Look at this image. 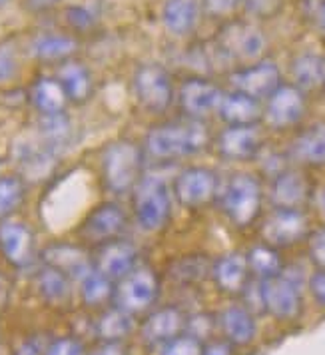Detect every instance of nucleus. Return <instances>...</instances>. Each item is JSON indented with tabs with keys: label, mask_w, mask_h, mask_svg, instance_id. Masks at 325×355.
Here are the masks:
<instances>
[{
	"label": "nucleus",
	"mask_w": 325,
	"mask_h": 355,
	"mask_svg": "<svg viewBox=\"0 0 325 355\" xmlns=\"http://www.w3.org/2000/svg\"><path fill=\"white\" fill-rule=\"evenodd\" d=\"M202 15L200 0H166L162 6V22L174 36H186L194 31Z\"/></svg>",
	"instance_id": "23"
},
{
	"label": "nucleus",
	"mask_w": 325,
	"mask_h": 355,
	"mask_svg": "<svg viewBox=\"0 0 325 355\" xmlns=\"http://www.w3.org/2000/svg\"><path fill=\"white\" fill-rule=\"evenodd\" d=\"M2 2H4V0H0V4H2Z\"/></svg>",
	"instance_id": "53"
},
{
	"label": "nucleus",
	"mask_w": 325,
	"mask_h": 355,
	"mask_svg": "<svg viewBox=\"0 0 325 355\" xmlns=\"http://www.w3.org/2000/svg\"><path fill=\"white\" fill-rule=\"evenodd\" d=\"M56 80L64 88L68 102L82 104L92 96V74L82 62L66 60L64 64L58 68Z\"/></svg>",
	"instance_id": "25"
},
{
	"label": "nucleus",
	"mask_w": 325,
	"mask_h": 355,
	"mask_svg": "<svg viewBox=\"0 0 325 355\" xmlns=\"http://www.w3.org/2000/svg\"><path fill=\"white\" fill-rule=\"evenodd\" d=\"M244 2L252 12H258V15L272 12L276 6V0H244Z\"/></svg>",
	"instance_id": "46"
},
{
	"label": "nucleus",
	"mask_w": 325,
	"mask_h": 355,
	"mask_svg": "<svg viewBox=\"0 0 325 355\" xmlns=\"http://www.w3.org/2000/svg\"><path fill=\"white\" fill-rule=\"evenodd\" d=\"M293 158L308 166H325V122L304 130L292 144Z\"/></svg>",
	"instance_id": "26"
},
{
	"label": "nucleus",
	"mask_w": 325,
	"mask_h": 355,
	"mask_svg": "<svg viewBox=\"0 0 325 355\" xmlns=\"http://www.w3.org/2000/svg\"><path fill=\"white\" fill-rule=\"evenodd\" d=\"M18 62L15 50L8 44H0V82L12 80L17 76Z\"/></svg>",
	"instance_id": "40"
},
{
	"label": "nucleus",
	"mask_w": 325,
	"mask_h": 355,
	"mask_svg": "<svg viewBox=\"0 0 325 355\" xmlns=\"http://www.w3.org/2000/svg\"><path fill=\"white\" fill-rule=\"evenodd\" d=\"M218 188H220V178L211 168L192 166L182 170L176 176L172 194L176 196V200L184 208L195 210L208 206L218 196Z\"/></svg>",
	"instance_id": "9"
},
{
	"label": "nucleus",
	"mask_w": 325,
	"mask_h": 355,
	"mask_svg": "<svg viewBox=\"0 0 325 355\" xmlns=\"http://www.w3.org/2000/svg\"><path fill=\"white\" fill-rule=\"evenodd\" d=\"M100 168L112 194H128L144 176V148L132 140H116L104 148Z\"/></svg>",
	"instance_id": "2"
},
{
	"label": "nucleus",
	"mask_w": 325,
	"mask_h": 355,
	"mask_svg": "<svg viewBox=\"0 0 325 355\" xmlns=\"http://www.w3.org/2000/svg\"><path fill=\"white\" fill-rule=\"evenodd\" d=\"M306 94L295 84H281L276 92L265 98L263 120L267 126L286 130L295 126L306 114Z\"/></svg>",
	"instance_id": "12"
},
{
	"label": "nucleus",
	"mask_w": 325,
	"mask_h": 355,
	"mask_svg": "<svg viewBox=\"0 0 325 355\" xmlns=\"http://www.w3.org/2000/svg\"><path fill=\"white\" fill-rule=\"evenodd\" d=\"M322 208H324L325 211V190H324V194H322Z\"/></svg>",
	"instance_id": "51"
},
{
	"label": "nucleus",
	"mask_w": 325,
	"mask_h": 355,
	"mask_svg": "<svg viewBox=\"0 0 325 355\" xmlns=\"http://www.w3.org/2000/svg\"><path fill=\"white\" fill-rule=\"evenodd\" d=\"M44 259H46V266H52L68 275L70 279H78V282L94 268L92 259L76 245H52L46 250Z\"/></svg>",
	"instance_id": "24"
},
{
	"label": "nucleus",
	"mask_w": 325,
	"mask_h": 355,
	"mask_svg": "<svg viewBox=\"0 0 325 355\" xmlns=\"http://www.w3.org/2000/svg\"><path fill=\"white\" fill-rule=\"evenodd\" d=\"M293 80L299 90H311L324 84V58L315 54H301L292 64Z\"/></svg>",
	"instance_id": "33"
},
{
	"label": "nucleus",
	"mask_w": 325,
	"mask_h": 355,
	"mask_svg": "<svg viewBox=\"0 0 325 355\" xmlns=\"http://www.w3.org/2000/svg\"><path fill=\"white\" fill-rule=\"evenodd\" d=\"M309 291H311L313 300L322 307H325V270H317L315 274H311Z\"/></svg>",
	"instance_id": "44"
},
{
	"label": "nucleus",
	"mask_w": 325,
	"mask_h": 355,
	"mask_svg": "<svg viewBox=\"0 0 325 355\" xmlns=\"http://www.w3.org/2000/svg\"><path fill=\"white\" fill-rule=\"evenodd\" d=\"M222 96V88L206 78H188L182 82L178 90L179 108L188 118L195 120H202L204 116L216 112Z\"/></svg>",
	"instance_id": "14"
},
{
	"label": "nucleus",
	"mask_w": 325,
	"mask_h": 355,
	"mask_svg": "<svg viewBox=\"0 0 325 355\" xmlns=\"http://www.w3.org/2000/svg\"><path fill=\"white\" fill-rule=\"evenodd\" d=\"M218 325L222 327V334L228 343L231 345H247L256 338V320L254 313L244 306H229L226 307L220 318Z\"/></svg>",
	"instance_id": "22"
},
{
	"label": "nucleus",
	"mask_w": 325,
	"mask_h": 355,
	"mask_svg": "<svg viewBox=\"0 0 325 355\" xmlns=\"http://www.w3.org/2000/svg\"><path fill=\"white\" fill-rule=\"evenodd\" d=\"M229 82L236 92L256 100H265L281 86V72L274 60H258L231 72Z\"/></svg>",
	"instance_id": "13"
},
{
	"label": "nucleus",
	"mask_w": 325,
	"mask_h": 355,
	"mask_svg": "<svg viewBox=\"0 0 325 355\" xmlns=\"http://www.w3.org/2000/svg\"><path fill=\"white\" fill-rule=\"evenodd\" d=\"M40 136H42L44 148L52 154L66 148L70 144V138H72V124H70L68 116L64 112L42 114Z\"/></svg>",
	"instance_id": "30"
},
{
	"label": "nucleus",
	"mask_w": 325,
	"mask_h": 355,
	"mask_svg": "<svg viewBox=\"0 0 325 355\" xmlns=\"http://www.w3.org/2000/svg\"><path fill=\"white\" fill-rule=\"evenodd\" d=\"M24 200V184L15 176L0 178V220H6Z\"/></svg>",
	"instance_id": "36"
},
{
	"label": "nucleus",
	"mask_w": 325,
	"mask_h": 355,
	"mask_svg": "<svg viewBox=\"0 0 325 355\" xmlns=\"http://www.w3.org/2000/svg\"><path fill=\"white\" fill-rule=\"evenodd\" d=\"M0 252L15 268H26L34 259V234L17 220L0 222Z\"/></svg>",
	"instance_id": "16"
},
{
	"label": "nucleus",
	"mask_w": 325,
	"mask_h": 355,
	"mask_svg": "<svg viewBox=\"0 0 325 355\" xmlns=\"http://www.w3.org/2000/svg\"><path fill=\"white\" fill-rule=\"evenodd\" d=\"M216 112L220 114V118L228 126H254L263 118L260 100L245 96L236 90H231L228 94L224 92Z\"/></svg>",
	"instance_id": "21"
},
{
	"label": "nucleus",
	"mask_w": 325,
	"mask_h": 355,
	"mask_svg": "<svg viewBox=\"0 0 325 355\" xmlns=\"http://www.w3.org/2000/svg\"><path fill=\"white\" fill-rule=\"evenodd\" d=\"M80 295L82 302H84L86 306H104L106 302H112V295H114V282L92 268V270L80 279Z\"/></svg>",
	"instance_id": "32"
},
{
	"label": "nucleus",
	"mask_w": 325,
	"mask_h": 355,
	"mask_svg": "<svg viewBox=\"0 0 325 355\" xmlns=\"http://www.w3.org/2000/svg\"><path fill=\"white\" fill-rule=\"evenodd\" d=\"M245 259H247L249 274L256 275L258 279L274 277V275L281 274V270H283V263H281L277 248H274V245H270V243L265 242L254 245L245 254Z\"/></svg>",
	"instance_id": "31"
},
{
	"label": "nucleus",
	"mask_w": 325,
	"mask_h": 355,
	"mask_svg": "<svg viewBox=\"0 0 325 355\" xmlns=\"http://www.w3.org/2000/svg\"><path fill=\"white\" fill-rule=\"evenodd\" d=\"M324 84H325V58H324Z\"/></svg>",
	"instance_id": "52"
},
{
	"label": "nucleus",
	"mask_w": 325,
	"mask_h": 355,
	"mask_svg": "<svg viewBox=\"0 0 325 355\" xmlns=\"http://www.w3.org/2000/svg\"><path fill=\"white\" fill-rule=\"evenodd\" d=\"M216 327H218V318H213L211 313H194V315L186 318L184 334H188V336H192V338L204 343V341L211 339Z\"/></svg>",
	"instance_id": "37"
},
{
	"label": "nucleus",
	"mask_w": 325,
	"mask_h": 355,
	"mask_svg": "<svg viewBox=\"0 0 325 355\" xmlns=\"http://www.w3.org/2000/svg\"><path fill=\"white\" fill-rule=\"evenodd\" d=\"M210 142V130L195 118L166 122L148 130L144 154L156 162H174L194 156Z\"/></svg>",
	"instance_id": "1"
},
{
	"label": "nucleus",
	"mask_w": 325,
	"mask_h": 355,
	"mask_svg": "<svg viewBox=\"0 0 325 355\" xmlns=\"http://www.w3.org/2000/svg\"><path fill=\"white\" fill-rule=\"evenodd\" d=\"M211 263L204 256H184L172 263V277L179 284H194L202 282L206 275H210Z\"/></svg>",
	"instance_id": "35"
},
{
	"label": "nucleus",
	"mask_w": 325,
	"mask_h": 355,
	"mask_svg": "<svg viewBox=\"0 0 325 355\" xmlns=\"http://www.w3.org/2000/svg\"><path fill=\"white\" fill-rule=\"evenodd\" d=\"M263 309L277 320L292 322L301 313V284L281 270V274L260 279Z\"/></svg>",
	"instance_id": "7"
},
{
	"label": "nucleus",
	"mask_w": 325,
	"mask_h": 355,
	"mask_svg": "<svg viewBox=\"0 0 325 355\" xmlns=\"http://www.w3.org/2000/svg\"><path fill=\"white\" fill-rule=\"evenodd\" d=\"M132 208L136 222L142 230H162L172 216V192L168 182L152 174L140 178V182L132 190Z\"/></svg>",
	"instance_id": "3"
},
{
	"label": "nucleus",
	"mask_w": 325,
	"mask_h": 355,
	"mask_svg": "<svg viewBox=\"0 0 325 355\" xmlns=\"http://www.w3.org/2000/svg\"><path fill=\"white\" fill-rule=\"evenodd\" d=\"M126 211L116 202H102L90 211L80 224L78 236L82 242L102 245L118 240L126 227Z\"/></svg>",
	"instance_id": "11"
},
{
	"label": "nucleus",
	"mask_w": 325,
	"mask_h": 355,
	"mask_svg": "<svg viewBox=\"0 0 325 355\" xmlns=\"http://www.w3.org/2000/svg\"><path fill=\"white\" fill-rule=\"evenodd\" d=\"M78 49V42L72 36L64 34H40L33 42V52L36 58L46 62L68 60Z\"/></svg>",
	"instance_id": "29"
},
{
	"label": "nucleus",
	"mask_w": 325,
	"mask_h": 355,
	"mask_svg": "<svg viewBox=\"0 0 325 355\" xmlns=\"http://www.w3.org/2000/svg\"><path fill=\"white\" fill-rule=\"evenodd\" d=\"M17 355H40V345L34 339H28L18 347Z\"/></svg>",
	"instance_id": "49"
},
{
	"label": "nucleus",
	"mask_w": 325,
	"mask_h": 355,
	"mask_svg": "<svg viewBox=\"0 0 325 355\" xmlns=\"http://www.w3.org/2000/svg\"><path fill=\"white\" fill-rule=\"evenodd\" d=\"M60 0H24L26 8L30 12H46L50 8H54Z\"/></svg>",
	"instance_id": "48"
},
{
	"label": "nucleus",
	"mask_w": 325,
	"mask_h": 355,
	"mask_svg": "<svg viewBox=\"0 0 325 355\" xmlns=\"http://www.w3.org/2000/svg\"><path fill=\"white\" fill-rule=\"evenodd\" d=\"M311 198V184L299 170H281L274 176L270 188V200L276 208L304 210Z\"/></svg>",
	"instance_id": "17"
},
{
	"label": "nucleus",
	"mask_w": 325,
	"mask_h": 355,
	"mask_svg": "<svg viewBox=\"0 0 325 355\" xmlns=\"http://www.w3.org/2000/svg\"><path fill=\"white\" fill-rule=\"evenodd\" d=\"M92 266L100 274L110 277L112 282H118L120 277H124L138 266V250L134 243L122 238L102 243L98 245L96 258L92 261Z\"/></svg>",
	"instance_id": "15"
},
{
	"label": "nucleus",
	"mask_w": 325,
	"mask_h": 355,
	"mask_svg": "<svg viewBox=\"0 0 325 355\" xmlns=\"http://www.w3.org/2000/svg\"><path fill=\"white\" fill-rule=\"evenodd\" d=\"M202 349H204L202 341H197L188 334H182L178 338L164 343L160 355H202Z\"/></svg>",
	"instance_id": "38"
},
{
	"label": "nucleus",
	"mask_w": 325,
	"mask_h": 355,
	"mask_svg": "<svg viewBox=\"0 0 325 355\" xmlns=\"http://www.w3.org/2000/svg\"><path fill=\"white\" fill-rule=\"evenodd\" d=\"M263 190L261 182L252 174H234L222 192V211L238 227L252 226L261 214Z\"/></svg>",
	"instance_id": "4"
},
{
	"label": "nucleus",
	"mask_w": 325,
	"mask_h": 355,
	"mask_svg": "<svg viewBox=\"0 0 325 355\" xmlns=\"http://www.w3.org/2000/svg\"><path fill=\"white\" fill-rule=\"evenodd\" d=\"M44 355H86V352H84L78 339L60 338L50 343V347Z\"/></svg>",
	"instance_id": "42"
},
{
	"label": "nucleus",
	"mask_w": 325,
	"mask_h": 355,
	"mask_svg": "<svg viewBox=\"0 0 325 355\" xmlns=\"http://www.w3.org/2000/svg\"><path fill=\"white\" fill-rule=\"evenodd\" d=\"M309 236V218L304 210H290V208H276L263 224H261V238L263 242L274 248H290Z\"/></svg>",
	"instance_id": "10"
},
{
	"label": "nucleus",
	"mask_w": 325,
	"mask_h": 355,
	"mask_svg": "<svg viewBox=\"0 0 325 355\" xmlns=\"http://www.w3.org/2000/svg\"><path fill=\"white\" fill-rule=\"evenodd\" d=\"M265 36L252 22L234 20L228 22L218 36V49L231 60L240 62H258L265 50Z\"/></svg>",
	"instance_id": "8"
},
{
	"label": "nucleus",
	"mask_w": 325,
	"mask_h": 355,
	"mask_svg": "<svg viewBox=\"0 0 325 355\" xmlns=\"http://www.w3.org/2000/svg\"><path fill=\"white\" fill-rule=\"evenodd\" d=\"M317 24H319V28L325 33V0H322V4L317 8Z\"/></svg>",
	"instance_id": "50"
},
{
	"label": "nucleus",
	"mask_w": 325,
	"mask_h": 355,
	"mask_svg": "<svg viewBox=\"0 0 325 355\" xmlns=\"http://www.w3.org/2000/svg\"><path fill=\"white\" fill-rule=\"evenodd\" d=\"M33 102L40 114H58L64 112L68 98L60 82L50 76H42L34 82Z\"/></svg>",
	"instance_id": "27"
},
{
	"label": "nucleus",
	"mask_w": 325,
	"mask_h": 355,
	"mask_svg": "<svg viewBox=\"0 0 325 355\" xmlns=\"http://www.w3.org/2000/svg\"><path fill=\"white\" fill-rule=\"evenodd\" d=\"M202 2V10H206V15L211 18H229L240 6L242 0H200Z\"/></svg>",
	"instance_id": "39"
},
{
	"label": "nucleus",
	"mask_w": 325,
	"mask_h": 355,
	"mask_svg": "<svg viewBox=\"0 0 325 355\" xmlns=\"http://www.w3.org/2000/svg\"><path fill=\"white\" fill-rule=\"evenodd\" d=\"M38 290L40 295L50 304H62L70 295V277L60 270L46 266L38 274Z\"/></svg>",
	"instance_id": "34"
},
{
	"label": "nucleus",
	"mask_w": 325,
	"mask_h": 355,
	"mask_svg": "<svg viewBox=\"0 0 325 355\" xmlns=\"http://www.w3.org/2000/svg\"><path fill=\"white\" fill-rule=\"evenodd\" d=\"M186 329V315L176 306H166L152 311L142 323V339L144 343L158 347L168 343L170 339L178 338Z\"/></svg>",
	"instance_id": "18"
},
{
	"label": "nucleus",
	"mask_w": 325,
	"mask_h": 355,
	"mask_svg": "<svg viewBox=\"0 0 325 355\" xmlns=\"http://www.w3.org/2000/svg\"><path fill=\"white\" fill-rule=\"evenodd\" d=\"M158 293H160V282L156 272L148 266H136L132 272L114 282L112 302L118 309L130 315H138L156 304Z\"/></svg>",
	"instance_id": "5"
},
{
	"label": "nucleus",
	"mask_w": 325,
	"mask_h": 355,
	"mask_svg": "<svg viewBox=\"0 0 325 355\" xmlns=\"http://www.w3.org/2000/svg\"><path fill=\"white\" fill-rule=\"evenodd\" d=\"M132 318L134 315L114 306L98 318L96 336L104 343H122L134 329V320Z\"/></svg>",
	"instance_id": "28"
},
{
	"label": "nucleus",
	"mask_w": 325,
	"mask_h": 355,
	"mask_svg": "<svg viewBox=\"0 0 325 355\" xmlns=\"http://www.w3.org/2000/svg\"><path fill=\"white\" fill-rule=\"evenodd\" d=\"M202 355H234V345L228 341H211L204 345Z\"/></svg>",
	"instance_id": "45"
},
{
	"label": "nucleus",
	"mask_w": 325,
	"mask_h": 355,
	"mask_svg": "<svg viewBox=\"0 0 325 355\" xmlns=\"http://www.w3.org/2000/svg\"><path fill=\"white\" fill-rule=\"evenodd\" d=\"M309 258L319 270H325V226L309 236Z\"/></svg>",
	"instance_id": "41"
},
{
	"label": "nucleus",
	"mask_w": 325,
	"mask_h": 355,
	"mask_svg": "<svg viewBox=\"0 0 325 355\" xmlns=\"http://www.w3.org/2000/svg\"><path fill=\"white\" fill-rule=\"evenodd\" d=\"M66 22L76 31H88L94 24V17L90 15V10L82 6H70L66 10Z\"/></svg>",
	"instance_id": "43"
},
{
	"label": "nucleus",
	"mask_w": 325,
	"mask_h": 355,
	"mask_svg": "<svg viewBox=\"0 0 325 355\" xmlns=\"http://www.w3.org/2000/svg\"><path fill=\"white\" fill-rule=\"evenodd\" d=\"M210 275L213 284L224 293H242L247 282L252 279L247 259L240 252H229L226 256L216 259L211 263Z\"/></svg>",
	"instance_id": "20"
},
{
	"label": "nucleus",
	"mask_w": 325,
	"mask_h": 355,
	"mask_svg": "<svg viewBox=\"0 0 325 355\" xmlns=\"http://www.w3.org/2000/svg\"><path fill=\"white\" fill-rule=\"evenodd\" d=\"M134 98L148 114H164L174 102L170 72L160 64H142L132 78Z\"/></svg>",
	"instance_id": "6"
},
{
	"label": "nucleus",
	"mask_w": 325,
	"mask_h": 355,
	"mask_svg": "<svg viewBox=\"0 0 325 355\" xmlns=\"http://www.w3.org/2000/svg\"><path fill=\"white\" fill-rule=\"evenodd\" d=\"M88 355H128L126 354V347L122 345V343H104L102 341V345L96 347L92 354Z\"/></svg>",
	"instance_id": "47"
},
{
	"label": "nucleus",
	"mask_w": 325,
	"mask_h": 355,
	"mask_svg": "<svg viewBox=\"0 0 325 355\" xmlns=\"http://www.w3.org/2000/svg\"><path fill=\"white\" fill-rule=\"evenodd\" d=\"M218 154L226 160H249L261 148V134L258 124L254 126H228L216 138Z\"/></svg>",
	"instance_id": "19"
}]
</instances>
